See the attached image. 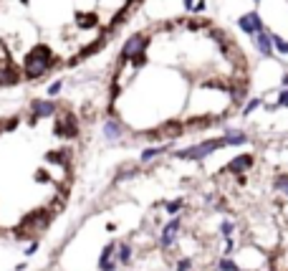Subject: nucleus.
<instances>
[{"label":"nucleus","instance_id":"f257e3e1","mask_svg":"<svg viewBox=\"0 0 288 271\" xmlns=\"http://www.w3.org/2000/svg\"><path fill=\"white\" fill-rule=\"evenodd\" d=\"M53 66H56L53 51L46 44H38V46L30 48V54L23 61V76L28 82H35V79H40V76H46Z\"/></svg>","mask_w":288,"mask_h":271},{"label":"nucleus","instance_id":"f03ea898","mask_svg":"<svg viewBox=\"0 0 288 271\" xmlns=\"http://www.w3.org/2000/svg\"><path fill=\"white\" fill-rule=\"evenodd\" d=\"M228 147L225 137H215V140H205L200 144H190V147H182V150H175V158L177 160H190V162H202L205 158H210L213 152Z\"/></svg>","mask_w":288,"mask_h":271},{"label":"nucleus","instance_id":"7ed1b4c3","mask_svg":"<svg viewBox=\"0 0 288 271\" xmlns=\"http://www.w3.org/2000/svg\"><path fill=\"white\" fill-rule=\"evenodd\" d=\"M51 216L48 210H30L23 220H20V228H15V236L18 238H28V236H35L38 230H43L48 226Z\"/></svg>","mask_w":288,"mask_h":271},{"label":"nucleus","instance_id":"20e7f679","mask_svg":"<svg viewBox=\"0 0 288 271\" xmlns=\"http://www.w3.org/2000/svg\"><path fill=\"white\" fill-rule=\"evenodd\" d=\"M147 46H149V36H147V33H134V36H129V41L121 46L119 58H121V61H137V58L144 56Z\"/></svg>","mask_w":288,"mask_h":271},{"label":"nucleus","instance_id":"39448f33","mask_svg":"<svg viewBox=\"0 0 288 271\" xmlns=\"http://www.w3.org/2000/svg\"><path fill=\"white\" fill-rule=\"evenodd\" d=\"M180 234H182V218H180V216H175V218H170L167 223L162 226V230H159V246H162L164 251L175 248V246H177Z\"/></svg>","mask_w":288,"mask_h":271},{"label":"nucleus","instance_id":"423d86ee","mask_svg":"<svg viewBox=\"0 0 288 271\" xmlns=\"http://www.w3.org/2000/svg\"><path fill=\"white\" fill-rule=\"evenodd\" d=\"M56 112H58V104L53 99H33L30 102V124H35L38 120L53 117Z\"/></svg>","mask_w":288,"mask_h":271},{"label":"nucleus","instance_id":"0eeeda50","mask_svg":"<svg viewBox=\"0 0 288 271\" xmlns=\"http://www.w3.org/2000/svg\"><path fill=\"white\" fill-rule=\"evenodd\" d=\"M53 134L56 137H66V140H73V137H78V122H76V117L71 112H66L63 117L56 122V127H53Z\"/></svg>","mask_w":288,"mask_h":271},{"label":"nucleus","instance_id":"6e6552de","mask_svg":"<svg viewBox=\"0 0 288 271\" xmlns=\"http://www.w3.org/2000/svg\"><path fill=\"white\" fill-rule=\"evenodd\" d=\"M253 165H256V158H253L251 152H243V154H235V158L228 162V168H225V170H228L230 175H238V178H240V175L248 172Z\"/></svg>","mask_w":288,"mask_h":271},{"label":"nucleus","instance_id":"1a4fd4ad","mask_svg":"<svg viewBox=\"0 0 288 271\" xmlns=\"http://www.w3.org/2000/svg\"><path fill=\"white\" fill-rule=\"evenodd\" d=\"M238 26H240V30L243 33H248L251 38L253 36H258L261 30H266V26H263V18L253 10V13H245V16H240L238 18Z\"/></svg>","mask_w":288,"mask_h":271},{"label":"nucleus","instance_id":"9d476101","mask_svg":"<svg viewBox=\"0 0 288 271\" xmlns=\"http://www.w3.org/2000/svg\"><path fill=\"white\" fill-rule=\"evenodd\" d=\"M119 264H116V244H106L99 254V271H116Z\"/></svg>","mask_w":288,"mask_h":271},{"label":"nucleus","instance_id":"9b49d317","mask_svg":"<svg viewBox=\"0 0 288 271\" xmlns=\"http://www.w3.org/2000/svg\"><path fill=\"white\" fill-rule=\"evenodd\" d=\"M104 137L109 142H119L121 137H124V124H121L119 120H106L104 122Z\"/></svg>","mask_w":288,"mask_h":271},{"label":"nucleus","instance_id":"f8f14e48","mask_svg":"<svg viewBox=\"0 0 288 271\" xmlns=\"http://www.w3.org/2000/svg\"><path fill=\"white\" fill-rule=\"evenodd\" d=\"M256 41V48L261 56H271L273 54V41H271V30H261L258 36H253Z\"/></svg>","mask_w":288,"mask_h":271},{"label":"nucleus","instance_id":"ddd939ff","mask_svg":"<svg viewBox=\"0 0 288 271\" xmlns=\"http://www.w3.org/2000/svg\"><path fill=\"white\" fill-rule=\"evenodd\" d=\"M20 82V74H18V68L15 66H0V86H13V84H18Z\"/></svg>","mask_w":288,"mask_h":271},{"label":"nucleus","instance_id":"4468645a","mask_svg":"<svg viewBox=\"0 0 288 271\" xmlns=\"http://www.w3.org/2000/svg\"><path fill=\"white\" fill-rule=\"evenodd\" d=\"M132 258H134L132 244H116V264H119V266H129Z\"/></svg>","mask_w":288,"mask_h":271},{"label":"nucleus","instance_id":"2eb2a0df","mask_svg":"<svg viewBox=\"0 0 288 271\" xmlns=\"http://www.w3.org/2000/svg\"><path fill=\"white\" fill-rule=\"evenodd\" d=\"M170 152V144H154V147H144L142 154H139V162H149L154 158H159V154Z\"/></svg>","mask_w":288,"mask_h":271},{"label":"nucleus","instance_id":"dca6fc26","mask_svg":"<svg viewBox=\"0 0 288 271\" xmlns=\"http://www.w3.org/2000/svg\"><path fill=\"white\" fill-rule=\"evenodd\" d=\"M223 137H225L228 147H240V144H245V142H248V134H245V132H240V130H228Z\"/></svg>","mask_w":288,"mask_h":271},{"label":"nucleus","instance_id":"f3484780","mask_svg":"<svg viewBox=\"0 0 288 271\" xmlns=\"http://www.w3.org/2000/svg\"><path fill=\"white\" fill-rule=\"evenodd\" d=\"M215 268H218V271H245L233 256H220V261H218Z\"/></svg>","mask_w":288,"mask_h":271},{"label":"nucleus","instance_id":"a211bd4d","mask_svg":"<svg viewBox=\"0 0 288 271\" xmlns=\"http://www.w3.org/2000/svg\"><path fill=\"white\" fill-rule=\"evenodd\" d=\"M182 208H185V198H172V200L164 203V213H167L170 218L180 216V213H182Z\"/></svg>","mask_w":288,"mask_h":271},{"label":"nucleus","instance_id":"6ab92c4d","mask_svg":"<svg viewBox=\"0 0 288 271\" xmlns=\"http://www.w3.org/2000/svg\"><path fill=\"white\" fill-rule=\"evenodd\" d=\"M273 188L288 198V172H278V175L273 178Z\"/></svg>","mask_w":288,"mask_h":271},{"label":"nucleus","instance_id":"aec40b11","mask_svg":"<svg viewBox=\"0 0 288 271\" xmlns=\"http://www.w3.org/2000/svg\"><path fill=\"white\" fill-rule=\"evenodd\" d=\"M271 41H273V48H276L278 54L288 56V41H286V38H281L278 33H271Z\"/></svg>","mask_w":288,"mask_h":271},{"label":"nucleus","instance_id":"412c9836","mask_svg":"<svg viewBox=\"0 0 288 271\" xmlns=\"http://www.w3.org/2000/svg\"><path fill=\"white\" fill-rule=\"evenodd\" d=\"M218 230H220V236H223V238H230V236L235 234V220L225 218V220L220 223V228H218Z\"/></svg>","mask_w":288,"mask_h":271},{"label":"nucleus","instance_id":"4be33fe9","mask_svg":"<svg viewBox=\"0 0 288 271\" xmlns=\"http://www.w3.org/2000/svg\"><path fill=\"white\" fill-rule=\"evenodd\" d=\"M195 268V261L190 258V256H185V258H180L177 264H175V271H192Z\"/></svg>","mask_w":288,"mask_h":271},{"label":"nucleus","instance_id":"5701e85b","mask_svg":"<svg viewBox=\"0 0 288 271\" xmlns=\"http://www.w3.org/2000/svg\"><path fill=\"white\" fill-rule=\"evenodd\" d=\"M235 248H238L235 238H233V236H230V238H225V244H223V256H233V254H235Z\"/></svg>","mask_w":288,"mask_h":271},{"label":"nucleus","instance_id":"b1692460","mask_svg":"<svg viewBox=\"0 0 288 271\" xmlns=\"http://www.w3.org/2000/svg\"><path fill=\"white\" fill-rule=\"evenodd\" d=\"M261 104H263L261 99H251L248 104H245V109H243V114H245V117H248V114H251V112H256V109H258Z\"/></svg>","mask_w":288,"mask_h":271},{"label":"nucleus","instance_id":"393cba45","mask_svg":"<svg viewBox=\"0 0 288 271\" xmlns=\"http://www.w3.org/2000/svg\"><path fill=\"white\" fill-rule=\"evenodd\" d=\"M63 92V82H53L51 86H48V96H58Z\"/></svg>","mask_w":288,"mask_h":271},{"label":"nucleus","instance_id":"a878e982","mask_svg":"<svg viewBox=\"0 0 288 271\" xmlns=\"http://www.w3.org/2000/svg\"><path fill=\"white\" fill-rule=\"evenodd\" d=\"M78 20H81V26H84V28H91V26L96 23L94 16H78Z\"/></svg>","mask_w":288,"mask_h":271},{"label":"nucleus","instance_id":"bb28decb","mask_svg":"<svg viewBox=\"0 0 288 271\" xmlns=\"http://www.w3.org/2000/svg\"><path fill=\"white\" fill-rule=\"evenodd\" d=\"M278 106H286V109H288V89L281 92V96H278Z\"/></svg>","mask_w":288,"mask_h":271},{"label":"nucleus","instance_id":"cd10ccee","mask_svg":"<svg viewBox=\"0 0 288 271\" xmlns=\"http://www.w3.org/2000/svg\"><path fill=\"white\" fill-rule=\"evenodd\" d=\"M35 251H38V241H33V244H30V246L25 248V256H33Z\"/></svg>","mask_w":288,"mask_h":271},{"label":"nucleus","instance_id":"c85d7f7f","mask_svg":"<svg viewBox=\"0 0 288 271\" xmlns=\"http://www.w3.org/2000/svg\"><path fill=\"white\" fill-rule=\"evenodd\" d=\"M192 10H197V13H202L205 10V0H197V3H195V8Z\"/></svg>","mask_w":288,"mask_h":271},{"label":"nucleus","instance_id":"c756f323","mask_svg":"<svg viewBox=\"0 0 288 271\" xmlns=\"http://www.w3.org/2000/svg\"><path fill=\"white\" fill-rule=\"evenodd\" d=\"M15 124H18V120H8V124H5V130H15Z\"/></svg>","mask_w":288,"mask_h":271},{"label":"nucleus","instance_id":"7c9ffc66","mask_svg":"<svg viewBox=\"0 0 288 271\" xmlns=\"http://www.w3.org/2000/svg\"><path fill=\"white\" fill-rule=\"evenodd\" d=\"M182 3H185V8H187V10H192V8H195V0H182Z\"/></svg>","mask_w":288,"mask_h":271},{"label":"nucleus","instance_id":"2f4dec72","mask_svg":"<svg viewBox=\"0 0 288 271\" xmlns=\"http://www.w3.org/2000/svg\"><path fill=\"white\" fill-rule=\"evenodd\" d=\"M281 84H283V89H288V74L283 76V82H281Z\"/></svg>","mask_w":288,"mask_h":271},{"label":"nucleus","instance_id":"473e14b6","mask_svg":"<svg viewBox=\"0 0 288 271\" xmlns=\"http://www.w3.org/2000/svg\"><path fill=\"white\" fill-rule=\"evenodd\" d=\"M20 3H23V6H28V0H20Z\"/></svg>","mask_w":288,"mask_h":271},{"label":"nucleus","instance_id":"72a5a7b5","mask_svg":"<svg viewBox=\"0 0 288 271\" xmlns=\"http://www.w3.org/2000/svg\"><path fill=\"white\" fill-rule=\"evenodd\" d=\"M0 132H3V130H0Z\"/></svg>","mask_w":288,"mask_h":271}]
</instances>
